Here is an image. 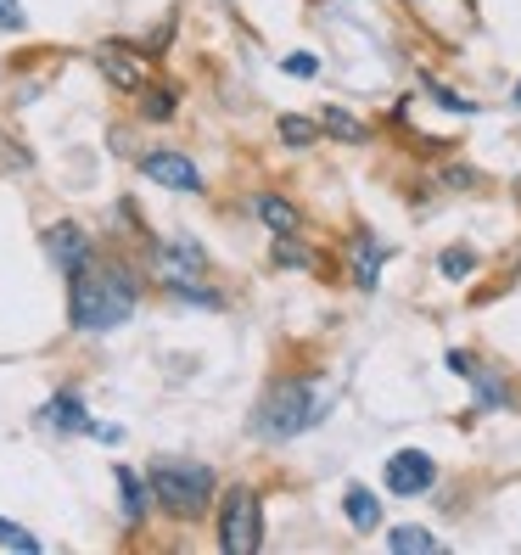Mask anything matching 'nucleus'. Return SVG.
<instances>
[{"mask_svg":"<svg viewBox=\"0 0 521 555\" xmlns=\"http://www.w3.org/2000/svg\"><path fill=\"white\" fill-rule=\"evenodd\" d=\"M68 281H74L68 286L74 332H113V325H123L129 314H135V304H141L135 270L113 264V258H90V264H79Z\"/></svg>","mask_w":521,"mask_h":555,"instance_id":"obj_1","label":"nucleus"},{"mask_svg":"<svg viewBox=\"0 0 521 555\" xmlns=\"http://www.w3.org/2000/svg\"><path fill=\"white\" fill-rule=\"evenodd\" d=\"M314 421H320V387H314V376H286V382H275L264 393V404H258L252 433L270 438V443H286V438L309 433Z\"/></svg>","mask_w":521,"mask_h":555,"instance_id":"obj_2","label":"nucleus"},{"mask_svg":"<svg viewBox=\"0 0 521 555\" xmlns=\"http://www.w3.org/2000/svg\"><path fill=\"white\" fill-rule=\"evenodd\" d=\"M146 488H152L157 511L191 521V516H203L208 500H213V472L203 461H157L146 472Z\"/></svg>","mask_w":521,"mask_h":555,"instance_id":"obj_3","label":"nucleus"},{"mask_svg":"<svg viewBox=\"0 0 521 555\" xmlns=\"http://www.w3.org/2000/svg\"><path fill=\"white\" fill-rule=\"evenodd\" d=\"M258 544H264V505H258V494L242 482L219 505V550L224 555H252Z\"/></svg>","mask_w":521,"mask_h":555,"instance_id":"obj_4","label":"nucleus"},{"mask_svg":"<svg viewBox=\"0 0 521 555\" xmlns=\"http://www.w3.org/2000/svg\"><path fill=\"white\" fill-rule=\"evenodd\" d=\"M141 175L157 180V185H169V191H185V197H197V191H203L197 163H191L185 152H169V146H152V152L141 157Z\"/></svg>","mask_w":521,"mask_h":555,"instance_id":"obj_5","label":"nucleus"},{"mask_svg":"<svg viewBox=\"0 0 521 555\" xmlns=\"http://www.w3.org/2000/svg\"><path fill=\"white\" fill-rule=\"evenodd\" d=\"M432 482H438V466H432L427 449H399L393 461H387V488H393V494H404V500L427 494Z\"/></svg>","mask_w":521,"mask_h":555,"instance_id":"obj_6","label":"nucleus"},{"mask_svg":"<svg viewBox=\"0 0 521 555\" xmlns=\"http://www.w3.org/2000/svg\"><path fill=\"white\" fill-rule=\"evenodd\" d=\"M45 253H51V264H56L62 275H74L79 264H90V258H95L90 236L79 231V224H68V219H62V224H51V231H45Z\"/></svg>","mask_w":521,"mask_h":555,"instance_id":"obj_7","label":"nucleus"},{"mask_svg":"<svg viewBox=\"0 0 521 555\" xmlns=\"http://www.w3.org/2000/svg\"><path fill=\"white\" fill-rule=\"evenodd\" d=\"M40 421H45L51 433H95V415L84 410L79 393H51L45 410H40Z\"/></svg>","mask_w":521,"mask_h":555,"instance_id":"obj_8","label":"nucleus"},{"mask_svg":"<svg viewBox=\"0 0 521 555\" xmlns=\"http://www.w3.org/2000/svg\"><path fill=\"white\" fill-rule=\"evenodd\" d=\"M448 371H460V376L477 387V399H482V404H494V410H499V404H510V393L499 387V376H494V371H482L471 353H460V348H454V353H448Z\"/></svg>","mask_w":521,"mask_h":555,"instance_id":"obj_9","label":"nucleus"},{"mask_svg":"<svg viewBox=\"0 0 521 555\" xmlns=\"http://www.w3.org/2000/svg\"><path fill=\"white\" fill-rule=\"evenodd\" d=\"M113 477H118L123 516H129V528H135V521H146V500H152V488H146V477H135L129 466H113Z\"/></svg>","mask_w":521,"mask_h":555,"instance_id":"obj_10","label":"nucleus"},{"mask_svg":"<svg viewBox=\"0 0 521 555\" xmlns=\"http://www.w3.org/2000/svg\"><path fill=\"white\" fill-rule=\"evenodd\" d=\"M95 56H102V74H107L113 85H123V90H141V85H146V79H141V68H135V51H123V46H102Z\"/></svg>","mask_w":521,"mask_h":555,"instance_id":"obj_11","label":"nucleus"},{"mask_svg":"<svg viewBox=\"0 0 521 555\" xmlns=\"http://www.w3.org/2000/svg\"><path fill=\"white\" fill-rule=\"evenodd\" d=\"M342 511H348V521H353L360 533H370L376 521H381V505H376V494H370V488H360V482H353L348 494H342Z\"/></svg>","mask_w":521,"mask_h":555,"instance_id":"obj_12","label":"nucleus"},{"mask_svg":"<svg viewBox=\"0 0 521 555\" xmlns=\"http://www.w3.org/2000/svg\"><path fill=\"white\" fill-rule=\"evenodd\" d=\"M381 258H387V247H381L376 236H365L360 247H353V281H360L365 292L381 281Z\"/></svg>","mask_w":521,"mask_h":555,"instance_id":"obj_13","label":"nucleus"},{"mask_svg":"<svg viewBox=\"0 0 521 555\" xmlns=\"http://www.w3.org/2000/svg\"><path fill=\"white\" fill-rule=\"evenodd\" d=\"M174 102H180V95H174L169 85H141V118L169 124V118H174Z\"/></svg>","mask_w":521,"mask_h":555,"instance_id":"obj_14","label":"nucleus"},{"mask_svg":"<svg viewBox=\"0 0 521 555\" xmlns=\"http://www.w3.org/2000/svg\"><path fill=\"white\" fill-rule=\"evenodd\" d=\"M252 208H258V219H264L275 236H291V231H298V208H291V203H281V197H258Z\"/></svg>","mask_w":521,"mask_h":555,"instance_id":"obj_15","label":"nucleus"},{"mask_svg":"<svg viewBox=\"0 0 521 555\" xmlns=\"http://www.w3.org/2000/svg\"><path fill=\"white\" fill-rule=\"evenodd\" d=\"M387 544H393V550H415V555H427V550H438V539L432 533H420V528H393V533H387Z\"/></svg>","mask_w":521,"mask_h":555,"instance_id":"obj_16","label":"nucleus"},{"mask_svg":"<svg viewBox=\"0 0 521 555\" xmlns=\"http://www.w3.org/2000/svg\"><path fill=\"white\" fill-rule=\"evenodd\" d=\"M325 129H331L337 141H365V124H360V118H348L342 107H325Z\"/></svg>","mask_w":521,"mask_h":555,"instance_id":"obj_17","label":"nucleus"},{"mask_svg":"<svg viewBox=\"0 0 521 555\" xmlns=\"http://www.w3.org/2000/svg\"><path fill=\"white\" fill-rule=\"evenodd\" d=\"M0 544L17 550V555H40V539H35V533H23L17 521H0Z\"/></svg>","mask_w":521,"mask_h":555,"instance_id":"obj_18","label":"nucleus"},{"mask_svg":"<svg viewBox=\"0 0 521 555\" xmlns=\"http://www.w3.org/2000/svg\"><path fill=\"white\" fill-rule=\"evenodd\" d=\"M314 135H320V129H314L309 118H281V141H286V146H309Z\"/></svg>","mask_w":521,"mask_h":555,"instance_id":"obj_19","label":"nucleus"},{"mask_svg":"<svg viewBox=\"0 0 521 555\" xmlns=\"http://www.w3.org/2000/svg\"><path fill=\"white\" fill-rule=\"evenodd\" d=\"M427 90H432V102H438V107H448V113H477V107L466 102V95H454V90H448V85H438V79H427Z\"/></svg>","mask_w":521,"mask_h":555,"instance_id":"obj_20","label":"nucleus"},{"mask_svg":"<svg viewBox=\"0 0 521 555\" xmlns=\"http://www.w3.org/2000/svg\"><path fill=\"white\" fill-rule=\"evenodd\" d=\"M286 74H291V79H314V74H320V56H314V51H291V56H286Z\"/></svg>","mask_w":521,"mask_h":555,"instance_id":"obj_21","label":"nucleus"},{"mask_svg":"<svg viewBox=\"0 0 521 555\" xmlns=\"http://www.w3.org/2000/svg\"><path fill=\"white\" fill-rule=\"evenodd\" d=\"M477 258L471 253H443V275H471Z\"/></svg>","mask_w":521,"mask_h":555,"instance_id":"obj_22","label":"nucleus"},{"mask_svg":"<svg viewBox=\"0 0 521 555\" xmlns=\"http://www.w3.org/2000/svg\"><path fill=\"white\" fill-rule=\"evenodd\" d=\"M0 28H23V7H17V0H0Z\"/></svg>","mask_w":521,"mask_h":555,"instance_id":"obj_23","label":"nucleus"},{"mask_svg":"<svg viewBox=\"0 0 521 555\" xmlns=\"http://www.w3.org/2000/svg\"><path fill=\"white\" fill-rule=\"evenodd\" d=\"M516 107H521V85H516Z\"/></svg>","mask_w":521,"mask_h":555,"instance_id":"obj_24","label":"nucleus"}]
</instances>
